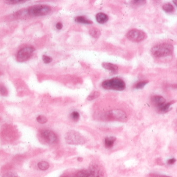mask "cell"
<instances>
[{"label": "cell", "instance_id": "obj_1", "mask_svg": "<svg viewBox=\"0 0 177 177\" xmlns=\"http://www.w3.org/2000/svg\"><path fill=\"white\" fill-rule=\"evenodd\" d=\"M50 6L45 4H38L30 6L26 10V13L30 16L37 17L47 16L51 12Z\"/></svg>", "mask_w": 177, "mask_h": 177}, {"label": "cell", "instance_id": "obj_2", "mask_svg": "<svg viewBox=\"0 0 177 177\" xmlns=\"http://www.w3.org/2000/svg\"><path fill=\"white\" fill-rule=\"evenodd\" d=\"M103 88L106 90L122 91L125 88L124 81L120 78H114L103 81L101 84Z\"/></svg>", "mask_w": 177, "mask_h": 177}, {"label": "cell", "instance_id": "obj_3", "mask_svg": "<svg viewBox=\"0 0 177 177\" xmlns=\"http://www.w3.org/2000/svg\"><path fill=\"white\" fill-rule=\"evenodd\" d=\"M151 53L155 57H164L171 55L174 51V47L170 44H161L153 47Z\"/></svg>", "mask_w": 177, "mask_h": 177}, {"label": "cell", "instance_id": "obj_4", "mask_svg": "<svg viewBox=\"0 0 177 177\" xmlns=\"http://www.w3.org/2000/svg\"><path fill=\"white\" fill-rule=\"evenodd\" d=\"M103 118L106 120H115L117 121L125 122L127 121V117L125 112L119 109L112 110L104 114Z\"/></svg>", "mask_w": 177, "mask_h": 177}, {"label": "cell", "instance_id": "obj_5", "mask_svg": "<svg viewBox=\"0 0 177 177\" xmlns=\"http://www.w3.org/2000/svg\"><path fill=\"white\" fill-rule=\"evenodd\" d=\"M66 143L71 144H82L85 143V139L81 134L75 131H70L65 136Z\"/></svg>", "mask_w": 177, "mask_h": 177}, {"label": "cell", "instance_id": "obj_6", "mask_svg": "<svg viewBox=\"0 0 177 177\" xmlns=\"http://www.w3.org/2000/svg\"><path fill=\"white\" fill-rule=\"evenodd\" d=\"M34 51L35 48L32 46H28L22 48L17 54V60L19 62H25L32 56Z\"/></svg>", "mask_w": 177, "mask_h": 177}, {"label": "cell", "instance_id": "obj_7", "mask_svg": "<svg viewBox=\"0 0 177 177\" xmlns=\"http://www.w3.org/2000/svg\"><path fill=\"white\" fill-rule=\"evenodd\" d=\"M127 37L129 40L132 42H139L146 38V33L142 30L132 29L127 32Z\"/></svg>", "mask_w": 177, "mask_h": 177}, {"label": "cell", "instance_id": "obj_8", "mask_svg": "<svg viewBox=\"0 0 177 177\" xmlns=\"http://www.w3.org/2000/svg\"><path fill=\"white\" fill-rule=\"evenodd\" d=\"M41 135L45 142L49 144L56 143L58 141L57 136L52 131L44 130L42 131Z\"/></svg>", "mask_w": 177, "mask_h": 177}, {"label": "cell", "instance_id": "obj_9", "mask_svg": "<svg viewBox=\"0 0 177 177\" xmlns=\"http://www.w3.org/2000/svg\"><path fill=\"white\" fill-rule=\"evenodd\" d=\"M151 101L155 106H157L158 108H160V106H163L165 103V99L163 97L160 96H152Z\"/></svg>", "mask_w": 177, "mask_h": 177}, {"label": "cell", "instance_id": "obj_10", "mask_svg": "<svg viewBox=\"0 0 177 177\" xmlns=\"http://www.w3.org/2000/svg\"><path fill=\"white\" fill-rule=\"evenodd\" d=\"M96 20L100 24H104L109 20V16L104 13H98L96 15Z\"/></svg>", "mask_w": 177, "mask_h": 177}, {"label": "cell", "instance_id": "obj_11", "mask_svg": "<svg viewBox=\"0 0 177 177\" xmlns=\"http://www.w3.org/2000/svg\"><path fill=\"white\" fill-rule=\"evenodd\" d=\"M102 66L104 68L108 70H109L112 72H116L118 71V66L115 64H114L111 63L104 62L102 63Z\"/></svg>", "mask_w": 177, "mask_h": 177}, {"label": "cell", "instance_id": "obj_12", "mask_svg": "<svg viewBox=\"0 0 177 177\" xmlns=\"http://www.w3.org/2000/svg\"><path fill=\"white\" fill-rule=\"evenodd\" d=\"M117 140L115 137H106L104 139V145L106 148H111L113 147Z\"/></svg>", "mask_w": 177, "mask_h": 177}, {"label": "cell", "instance_id": "obj_13", "mask_svg": "<svg viewBox=\"0 0 177 177\" xmlns=\"http://www.w3.org/2000/svg\"><path fill=\"white\" fill-rule=\"evenodd\" d=\"M75 21L78 23H81L83 24H92L93 22L90 20L87 19L86 17L84 16H77L75 19Z\"/></svg>", "mask_w": 177, "mask_h": 177}, {"label": "cell", "instance_id": "obj_14", "mask_svg": "<svg viewBox=\"0 0 177 177\" xmlns=\"http://www.w3.org/2000/svg\"><path fill=\"white\" fill-rule=\"evenodd\" d=\"M89 33L94 38H99L101 35V32L98 28H90Z\"/></svg>", "mask_w": 177, "mask_h": 177}, {"label": "cell", "instance_id": "obj_15", "mask_svg": "<svg viewBox=\"0 0 177 177\" xmlns=\"http://www.w3.org/2000/svg\"><path fill=\"white\" fill-rule=\"evenodd\" d=\"M174 103V101H172L170 102L165 103L163 106H160V108H159V110H160V111H161V112H168V111H169V108L170 107L171 104H172Z\"/></svg>", "mask_w": 177, "mask_h": 177}, {"label": "cell", "instance_id": "obj_16", "mask_svg": "<svg viewBox=\"0 0 177 177\" xmlns=\"http://www.w3.org/2000/svg\"><path fill=\"white\" fill-rule=\"evenodd\" d=\"M38 168H39V169H40L41 170H46L47 169H48L50 165L49 163L47 161H41L38 163Z\"/></svg>", "mask_w": 177, "mask_h": 177}, {"label": "cell", "instance_id": "obj_17", "mask_svg": "<svg viewBox=\"0 0 177 177\" xmlns=\"http://www.w3.org/2000/svg\"><path fill=\"white\" fill-rule=\"evenodd\" d=\"M162 9L167 13L172 12L174 11V7L170 3H166L162 6Z\"/></svg>", "mask_w": 177, "mask_h": 177}, {"label": "cell", "instance_id": "obj_18", "mask_svg": "<svg viewBox=\"0 0 177 177\" xmlns=\"http://www.w3.org/2000/svg\"><path fill=\"white\" fill-rule=\"evenodd\" d=\"M100 94L99 92L93 91L92 93H90V94L89 95V96H87V100L89 101H92V100L98 98L100 96Z\"/></svg>", "mask_w": 177, "mask_h": 177}, {"label": "cell", "instance_id": "obj_19", "mask_svg": "<svg viewBox=\"0 0 177 177\" xmlns=\"http://www.w3.org/2000/svg\"><path fill=\"white\" fill-rule=\"evenodd\" d=\"M149 82V81L147 80H144V81H141L138 82L136 84L134 85V87L137 89H140L143 88Z\"/></svg>", "mask_w": 177, "mask_h": 177}, {"label": "cell", "instance_id": "obj_20", "mask_svg": "<svg viewBox=\"0 0 177 177\" xmlns=\"http://www.w3.org/2000/svg\"><path fill=\"white\" fill-rule=\"evenodd\" d=\"M0 94L4 96H7L8 95V90L2 84H0Z\"/></svg>", "mask_w": 177, "mask_h": 177}, {"label": "cell", "instance_id": "obj_21", "mask_svg": "<svg viewBox=\"0 0 177 177\" xmlns=\"http://www.w3.org/2000/svg\"><path fill=\"white\" fill-rule=\"evenodd\" d=\"M80 114L79 112L77 111H73L71 113V118H72V119L73 120H74L75 121H77L79 120L80 119Z\"/></svg>", "mask_w": 177, "mask_h": 177}, {"label": "cell", "instance_id": "obj_22", "mask_svg": "<svg viewBox=\"0 0 177 177\" xmlns=\"http://www.w3.org/2000/svg\"><path fill=\"white\" fill-rule=\"evenodd\" d=\"M37 120L39 123L41 124H44L47 123V119L43 115H39L37 118Z\"/></svg>", "mask_w": 177, "mask_h": 177}, {"label": "cell", "instance_id": "obj_23", "mask_svg": "<svg viewBox=\"0 0 177 177\" xmlns=\"http://www.w3.org/2000/svg\"><path fill=\"white\" fill-rule=\"evenodd\" d=\"M25 1L23 0H9L5 1V2L9 4H18L20 3H22L25 2Z\"/></svg>", "mask_w": 177, "mask_h": 177}, {"label": "cell", "instance_id": "obj_24", "mask_svg": "<svg viewBox=\"0 0 177 177\" xmlns=\"http://www.w3.org/2000/svg\"><path fill=\"white\" fill-rule=\"evenodd\" d=\"M42 60L43 61L44 63H45L46 64H49V63H50L52 61L53 59L50 56L44 55L42 56Z\"/></svg>", "mask_w": 177, "mask_h": 177}, {"label": "cell", "instance_id": "obj_25", "mask_svg": "<svg viewBox=\"0 0 177 177\" xmlns=\"http://www.w3.org/2000/svg\"><path fill=\"white\" fill-rule=\"evenodd\" d=\"M3 177H20L18 174L13 172H7L6 174H4Z\"/></svg>", "mask_w": 177, "mask_h": 177}, {"label": "cell", "instance_id": "obj_26", "mask_svg": "<svg viewBox=\"0 0 177 177\" xmlns=\"http://www.w3.org/2000/svg\"><path fill=\"white\" fill-rule=\"evenodd\" d=\"M132 2L134 3V4L136 5H142L146 3V2L143 1H134Z\"/></svg>", "mask_w": 177, "mask_h": 177}, {"label": "cell", "instance_id": "obj_27", "mask_svg": "<svg viewBox=\"0 0 177 177\" xmlns=\"http://www.w3.org/2000/svg\"><path fill=\"white\" fill-rule=\"evenodd\" d=\"M150 176L151 177H171L169 176H167L165 175H162V174H150Z\"/></svg>", "mask_w": 177, "mask_h": 177}, {"label": "cell", "instance_id": "obj_28", "mask_svg": "<svg viewBox=\"0 0 177 177\" xmlns=\"http://www.w3.org/2000/svg\"><path fill=\"white\" fill-rule=\"evenodd\" d=\"M176 159H169L168 161H167V163H168V165H173V164H174V163L176 162Z\"/></svg>", "mask_w": 177, "mask_h": 177}, {"label": "cell", "instance_id": "obj_29", "mask_svg": "<svg viewBox=\"0 0 177 177\" xmlns=\"http://www.w3.org/2000/svg\"><path fill=\"white\" fill-rule=\"evenodd\" d=\"M56 27L59 30H61L63 28V24H62V23L61 22H58L56 24Z\"/></svg>", "mask_w": 177, "mask_h": 177}, {"label": "cell", "instance_id": "obj_30", "mask_svg": "<svg viewBox=\"0 0 177 177\" xmlns=\"http://www.w3.org/2000/svg\"><path fill=\"white\" fill-rule=\"evenodd\" d=\"M86 177H99L94 173H89Z\"/></svg>", "mask_w": 177, "mask_h": 177}, {"label": "cell", "instance_id": "obj_31", "mask_svg": "<svg viewBox=\"0 0 177 177\" xmlns=\"http://www.w3.org/2000/svg\"><path fill=\"white\" fill-rule=\"evenodd\" d=\"M172 87L174 89H177V84H174L173 85H172Z\"/></svg>", "mask_w": 177, "mask_h": 177}, {"label": "cell", "instance_id": "obj_32", "mask_svg": "<svg viewBox=\"0 0 177 177\" xmlns=\"http://www.w3.org/2000/svg\"><path fill=\"white\" fill-rule=\"evenodd\" d=\"M174 4H175L177 7V1H174Z\"/></svg>", "mask_w": 177, "mask_h": 177}]
</instances>
